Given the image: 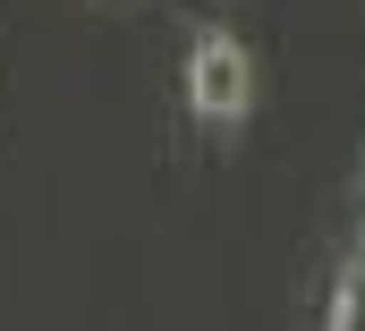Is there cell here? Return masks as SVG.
<instances>
[{"instance_id": "1", "label": "cell", "mask_w": 365, "mask_h": 331, "mask_svg": "<svg viewBox=\"0 0 365 331\" xmlns=\"http://www.w3.org/2000/svg\"><path fill=\"white\" fill-rule=\"evenodd\" d=\"M247 102H255V60H247V43L221 34V26L195 34V43H187V111H195L204 128H238Z\"/></svg>"}, {"instance_id": "2", "label": "cell", "mask_w": 365, "mask_h": 331, "mask_svg": "<svg viewBox=\"0 0 365 331\" xmlns=\"http://www.w3.org/2000/svg\"><path fill=\"white\" fill-rule=\"evenodd\" d=\"M323 315H331L340 331H365V255L340 272V289H331V306H323Z\"/></svg>"}]
</instances>
